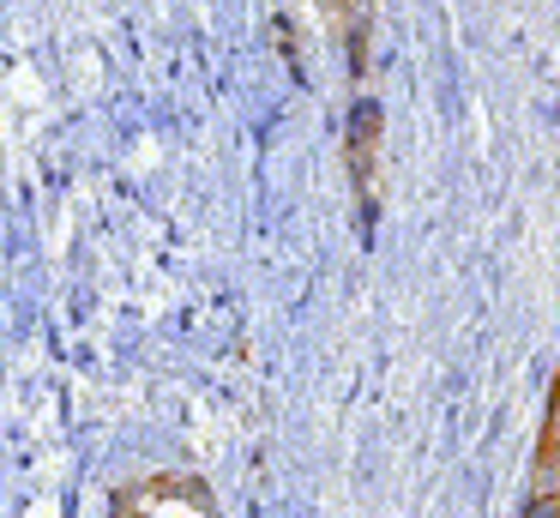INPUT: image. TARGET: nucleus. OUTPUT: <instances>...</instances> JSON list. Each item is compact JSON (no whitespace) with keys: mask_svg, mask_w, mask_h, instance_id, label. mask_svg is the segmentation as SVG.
Returning a JSON list of instances; mask_svg holds the SVG:
<instances>
[{"mask_svg":"<svg viewBox=\"0 0 560 518\" xmlns=\"http://www.w3.org/2000/svg\"><path fill=\"white\" fill-rule=\"evenodd\" d=\"M530 518H560V494H536V500H530Z\"/></svg>","mask_w":560,"mask_h":518,"instance_id":"obj_2","label":"nucleus"},{"mask_svg":"<svg viewBox=\"0 0 560 518\" xmlns=\"http://www.w3.org/2000/svg\"><path fill=\"white\" fill-rule=\"evenodd\" d=\"M374 145H380V108L362 103L355 108V181H362V193H374Z\"/></svg>","mask_w":560,"mask_h":518,"instance_id":"obj_1","label":"nucleus"},{"mask_svg":"<svg viewBox=\"0 0 560 518\" xmlns=\"http://www.w3.org/2000/svg\"><path fill=\"white\" fill-rule=\"evenodd\" d=\"M548 452L560 458V398H555V410H548Z\"/></svg>","mask_w":560,"mask_h":518,"instance_id":"obj_3","label":"nucleus"}]
</instances>
